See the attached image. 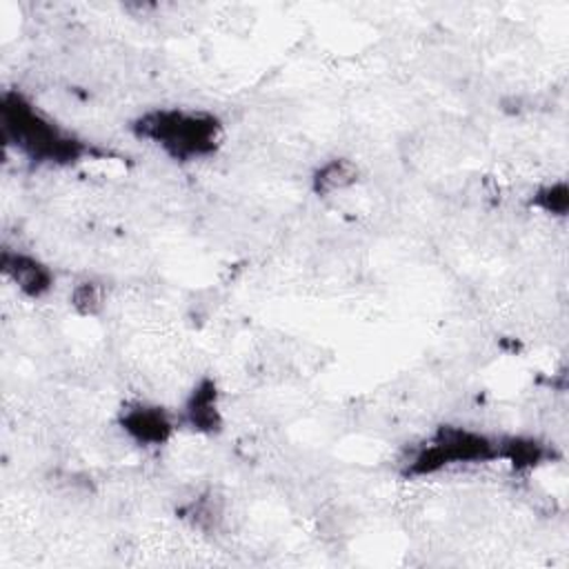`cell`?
<instances>
[{"label":"cell","instance_id":"1","mask_svg":"<svg viewBox=\"0 0 569 569\" xmlns=\"http://www.w3.org/2000/svg\"><path fill=\"white\" fill-rule=\"evenodd\" d=\"M0 129L4 142L13 144L33 162L73 164L89 153L84 140L58 127L20 91L2 93Z\"/></svg>","mask_w":569,"mask_h":569},{"label":"cell","instance_id":"2","mask_svg":"<svg viewBox=\"0 0 569 569\" xmlns=\"http://www.w3.org/2000/svg\"><path fill=\"white\" fill-rule=\"evenodd\" d=\"M133 133L160 147L171 160L193 162L209 158L222 142L224 129L218 116L202 109H151L131 124Z\"/></svg>","mask_w":569,"mask_h":569},{"label":"cell","instance_id":"3","mask_svg":"<svg viewBox=\"0 0 569 569\" xmlns=\"http://www.w3.org/2000/svg\"><path fill=\"white\" fill-rule=\"evenodd\" d=\"M498 456L500 438L460 425H442L409 453V460L405 462V476H433L458 465L493 462Z\"/></svg>","mask_w":569,"mask_h":569},{"label":"cell","instance_id":"4","mask_svg":"<svg viewBox=\"0 0 569 569\" xmlns=\"http://www.w3.org/2000/svg\"><path fill=\"white\" fill-rule=\"evenodd\" d=\"M118 427L140 447H162L173 438L178 420L162 405L136 400L120 409Z\"/></svg>","mask_w":569,"mask_h":569},{"label":"cell","instance_id":"5","mask_svg":"<svg viewBox=\"0 0 569 569\" xmlns=\"http://www.w3.org/2000/svg\"><path fill=\"white\" fill-rule=\"evenodd\" d=\"M184 427L196 433L213 436L222 429V409H220V389L216 378L202 376L189 391L178 418Z\"/></svg>","mask_w":569,"mask_h":569},{"label":"cell","instance_id":"6","mask_svg":"<svg viewBox=\"0 0 569 569\" xmlns=\"http://www.w3.org/2000/svg\"><path fill=\"white\" fill-rule=\"evenodd\" d=\"M2 273L24 293L27 298H42L53 289L56 276L40 258L4 247L0 253Z\"/></svg>","mask_w":569,"mask_h":569},{"label":"cell","instance_id":"7","mask_svg":"<svg viewBox=\"0 0 569 569\" xmlns=\"http://www.w3.org/2000/svg\"><path fill=\"white\" fill-rule=\"evenodd\" d=\"M553 451L540 442L538 438L527 436H505L500 438V456L498 460L509 462L516 471H529L549 460Z\"/></svg>","mask_w":569,"mask_h":569},{"label":"cell","instance_id":"8","mask_svg":"<svg viewBox=\"0 0 569 569\" xmlns=\"http://www.w3.org/2000/svg\"><path fill=\"white\" fill-rule=\"evenodd\" d=\"M358 182V167L349 158H331L322 162L311 176V189L316 196L327 198L340 193Z\"/></svg>","mask_w":569,"mask_h":569},{"label":"cell","instance_id":"9","mask_svg":"<svg viewBox=\"0 0 569 569\" xmlns=\"http://www.w3.org/2000/svg\"><path fill=\"white\" fill-rule=\"evenodd\" d=\"M531 207L540 209L547 216L565 218L569 211V187L565 180H553L538 187L531 196Z\"/></svg>","mask_w":569,"mask_h":569},{"label":"cell","instance_id":"10","mask_svg":"<svg viewBox=\"0 0 569 569\" xmlns=\"http://www.w3.org/2000/svg\"><path fill=\"white\" fill-rule=\"evenodd\" d=\"M104 298H107L104 287L96 280H82L69 293V302L73 311L82 318L98 316L104 309Z\"/></svg>","mask_w":569,"mask_h":569}]
</instances>
